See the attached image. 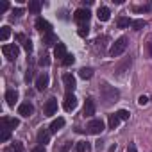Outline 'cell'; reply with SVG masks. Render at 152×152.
I'll return each mask as SVG.
<instances>
[{"label": "cell", "mask_w": 152, "mask_h": 152, "mask_svg": "<svg viewBox=\"0 0 152 152\" xmlns=\"http://www.w3.org/2000/svg\"><path fill=\"white\" fill-rule=\"evenodd\" d=\"M95 100L93 99H86V102H84V109H83V115H84V118H91L93 115H95Z\"/></svg>", "instance_id": "ba28073f"}, {"label": "cell", "mask_w": 152, "mask_h": 152, "mask_svg": "<svg viewBox=\"0 0 152 152\" xmlns=\"http://www.w3.org/2000/svg\"><path fill=\"white\" fill-rule=\"evenodd\" d=\"M43 43H45L47 47H50V45L59 43V41H57V38H56V34H54V32H48V34H45V36H43Z\"/></svg>", "instance_id": "ffe728a7"}, {"label": "cell", "mask_w": 152, "mask_h": 152, "mask_svg": "<svg viewBox=\"0 0 152 152\" xmlns=\"http://www.w3.org/2000/svg\"><path fill=\"white\" fill-rule=\"evenodd\" d=\"M138 104H140V106H147V104H148V97H145V95H141V97L138 99Z\"/></svg>", "instance_id": "e575fe53"}, {"label": "cell", "mask_w": 152, "mask_h": 152, "mask_svg": "<svg viewBox=\"0 0 152 152\" xmlns=\"http://www.w3.org/2000/svg\"><path fill=\"white\" fill-rule=\"evenodd\" d=\"M64 127V118H56L52 124H50V132H57L59 129Z\"/></svg>", "instance_id": "ac0fdd59"}, {"label": "cell", "mask_w": 152, "mask_h": 152, "mask_svg": "<svg viewBox=\"0 0 152 152\" xmlns=\"http://www.w3.org/2000/svg\"><path fill=\"white\" fill-rule=\"evenodd\" d=\"M48 138H50V132H48V131L41 129V131L38 132V143H39V145H45V143H48Z\"/></svg>", "instance_id": "d6986e66"}, {"label": "cell", "mask_w": 152, "mask_h": 152, "mask_svg": "<svg viewBox=\"0 0 152 152\" xmlns=\"http://www.w3.org/2000/svg\"><path fill=\"white\" fill-rule=\"evenodd\" d=\"M32 113H34V107H32V104H29V102H25V104H22V106L18 107V115H22V116H25V118H29Z\"/></svg>", "instance_id": "7c38bea8"}, {"label": "cell", "mask_w": 152, "mask_h": 152, "mask_svg": "<svg viewBox=\"0 0 152 152\" xmlns=\"http://www.w3.org/2000/svg\"><path fill=\"white\" fill-rule=\"evenodd\" d=\"M39 11H41V2L34 0V2H31V4H29V13H34V15H38Z\"/></svg>", "instance_id": "cb8c5ba5"}, {"label": "cell", "mask_w": 152, "mask_h": 152, "mask_svg": "<svg viewBox=\"0 0 152 152\" xmlns=\"http://www.w3.org/2000/svg\"><path fill=\"white\" fill-rule=\"evenodd\" d=\"M129 64H131V57H129V59H125V63H122V64L116 68V73H118V75H122V73H124V70H125Z\"/></svg>", "instance_id": "4dcf8cb0"}, {"label": "cell", "mask_w": 152, "mask_h": 152, "mask_svg": "<svg viewBox=\"0 0 152 152\" xmlns=\"http://www.w3.org/2000/svg\"><path fill=\"white\" fill-rule=\"evenodd\" d=\"M70 147H72V143H70V141H64V143H63V147H61L59 150L56 148V152H68V150H70Z\"/></svg>", "instance_id": "836d02e7"}, {"label": "cell", "mask_w": 152, "mask_h": 152, "mask_svg": "<svg viewBox=\"0 0 152 152\" xmlns=\"http://www.w3.org/2000/svg\"><path fill=\"white\" fill-rule=\"evenodd\" d=\"M47 86H48V75L47 73H41L39 77L36 79V90L38 91H43V90H47Z\"/></svg>", "instance_id": "30bf717a"}, {"label": "cell", "mask_w": 152, "mask_h": 152, "mask_svg": "<svg viewBox=\"0 0 152 152\" xmlns=\"http://www.w3.org/2000/svg\"><path fill=\"white\" fill-rule=\"evenodd\" d=\"M32 152H45V147H43V145H39V147H36Z\"/></svg>", "instance_id": "60d3db41"}, {"label": "cell", "mask_w": 152, "mask_h": 152, "mask_svg": "<svg viewBox=\"0 0 152 152\" xmlns=\"http://www.w3.org/2000/svg\"><path fill=\"white\" fill-rule=\"evenodd\" d=\"M127 45H129V39H127L125 36L118 38V39H116V41L111 45V48H109V54H111V57H118V56H122V54L125 52Z\"/></svg>", "instance_id": "7a4b0ae2"}, {"label": "cell", "mask_w": 152, "mask_h": 152, "mask_svg": "<svg viewBox=\"0 0 152 152\" xmlns=\"http://www.w3.org/2000/svg\"><path fill=\"white\" fill-rule=\"evenodd\" d=\"M118 124H120V116L115 113V115H109V122H107V125H109V129H116L118 127Z\"/></svg>", "instance_id": "7402d4cb"}, {"label": "cell", "mask_w": 152, "mask_h": 152, "mask_svg": "<svg viewBox=\"0 0 152 152\" xmlns=\"http://www.w3.org/2000/svg\"><path fill=\"white\" fill-rule=\"evenodd\" d=\"M90 16H91L90 9H84V7L77 9V11H75V15H73L75 22H77L79 25H86V23H88V20H90Z\"/></svg>", "instance_id": "3957f363"}, {"label": "cell", "mask_w": 152, "mask_h": 152, "mask_svg": "<svg viewBox=\"0 0 152 152\" xmlns=\"http://www.w3.org/2000/svg\"><path fill=\"white\" fill-rule=\"evenodd\" d=\"M63 107L64 111H73L75 107H77V99H75L73 93H66L64 99H63Z\"/></svg>", "instance_id": "8992f818"}, {"label": "cell", "mask_w": 152, "mask_h": 152, "mask_svg": "<svg viewBox=\"0 0 152 152\" xmlns=\"http://www.w3.org/2000/svg\"><path fill=\"white\" fill-rule=\"evenodd\" d=\"M125 152H138V148H136V145L134 143H129V147H127V150Z\"/></svg>", "instance_id": "74e56055"}, {"label": "cell", "mask_w": 152, "mask_h": 152, "mask_svg": "<svg viewBox=\"0 0 152 152\" xmlns=\"http://www.w3.org/2000/svg\"><path fill=\"white\" fill-rule=\"evenodd\" d=\"M88 132L90 134H100L102 131H104V122L100 120V118H95V120H91L90 124H88Z\"/></svg>", "instance_id": "5b68a950"}, {"label": "cell", "mask_w": 152, "mask_h": 152, "mask_svg": "<svg viewBox=\"0 0 152 152\" xmlns=\"http://www.w3.org/2000/svg\"><path fill=\"white\" fill-rule=\"evenodd\" d=\"M9 9V4L7 2H2V4H0V13H4V11H7Z\"/></svg>", "instance_id": "f35d334b"}, {"label": "cell", "mask_w": 152, "mask_h": 152, "mask_svg": "<svg viewBox=\"0 0 152 152\" xmlns=\"http://www.w3.org/2000/svg\"><path fill=\"white\" fill-rule=\"evenodd\" d=\"M73 63H75L73 54H66V57L63 59V64H64V66H70V64H73Z\"/></svg>", "instance_id": "f546056e"}, {"label": "cell", "mask_w": 152, "mask_h": 152, "mask_svg": "<svg viewBox=\"0 0 152 152\" xmlns=\"http://www.w3.org/2000/svg\"><path fill=\"white\" fill-rule=\"evenodd\" d=\"M145 11H152V2H148L145 6H140V7H134V13H145Z\"/></svg>", "instance_id": "83f0119b"}, {"label": "cell", "mask_w": 152, "mask_h": 152, "mask_svg": "<svg viewBox=\"0 0 152 152\" xmlns=\"http://www.w3.org/2000/svg\"><path fill=\"white\" fill-rule=\"evenodd\" d=\"M18 47L16 45H2V54L9 59V61H15L18 57Z\"/></svg>", "instance_id": "277c9868"}, {"label": "cell", "mask_w": 152, "mask_h": 152, "mask_svg": "<svg viewBox=\"0 0 152 152\" xmlns=\"http://www.w3.org/2000/svg\"><path fill=\"white\" fill-rule=\"evenodd\" d=\"M63 84H64L66 91L72 93V91L75 90V77H73L72 73H64V75H63Z\"/></svg>", "instance_id": "9c48e42d"}, {"label": "cell", "mask_w": 152, "mask_h": 152, "mask_svg": "<svg viewBox=\"0 0 152 152\" xmlns=\"http://www.w3.org/2000/svg\"><path fill=\"white\" fill-rule=\"evenodd\" d=\"M66 54H68V52H66L64 43H57V45H56V48H54V56H56L57 59H61V61H63V59L66 57Z\"/></svg>", "instance_id": "4fadbf2b"}, {"label": "cell", "mask_w": 152, "mask_h": 152, "mask_svg": "<svg viewBox=\"0 0 152 152\" xmlns=\"http://www.w3.org/2000/svg\"><path fill=\"white\" fill-rule=\"evenodd\" d=\"M79 75H81L84 81H86V79H91V77H93V70H91V68H81V70H79Z\"/></svg>", "instance_id": "d4e9b609"}, {"label": "cell", "mask_w": 152, "mask_h": 152, "mask_svg": "<svg viewBox=\"0 0 152 152\" xmlns=\"http://www.w3.org/2000/svg\"><path fill=\"white\" fill-rule=\"evenodd\" d=\"M9 36H11V27L9 25H4L2 27V32H0V41H7Z\"/></svg>", "instance_id": "484cf974"}, {"label": "cell", "mask_w": 152, "mask_h": 152, "mask_svg": "<svg viewBox=\"0 0 152 152\" xmlns=\"http://www.w3.org/2000/svg\"><path fill=\"white\" fill-rule=\"evenodd\" d=\"M2 124H6L9 129H16L20 125V120L18 118H7V116H2Z\"/></svg>", "instance_id": "e0dca14e"}, {"label": "cell", "mask_w": 152, "mask_h": 152, "mask_svg": "<svg viewBox=\"0 0 152 152\" xmlns=\"http://www.w3.org/2000/svg\"><path fill=\"white\" fill-rule=\"evenodd\" d=\"M88 32H90V27H88V23L86 25H79V36H88Z\"/></svg>", "instance_id": "d6a6232c"}, {"label": "cell", "mask_w": 152, "mask_h": 152, "mask_svg": "<svg viewBox=\"0 0 152 152\" xmlns=\"http://www.w3.org/2000/svg\"><path fill=\"white\" fill-rule=\"evenodd\" d=\"M102 147H104V143H102V141H99V143H97V150H100Z\"/></svg>", "instance_id": "7bdbcfd3"}, {"label": "cell", "mask_w": 152, "mask_h": 152, "mask_svg": "<svg viewBox=\"0 0 152 152\" xmlns=\"http://www.w3.org/2000/svg\"><path fill=\"white\" fill-rule=\"evenodd\" d=\"M116 25H118V29H125V27L132 25V20H131V18H127V16H120V18H118V22H116Z\"/></svg>", "instance_id": "44dd1931"}, {"label": "cell", "mask_w": 152, "mask_h": 152, "mask_svg": "<svg viewBox=\"0 0 152 152\" xmlns=\"http://www.w3.org/2000/svg\"><path fill=\"white\" fill-rule=\"evenodd\" d=\"M9 138H11V129H9L6 124H2V129H0V141L6 143Z\"/></svg>", "instance_id": "2e32d148"}, {"label": "cell", "mask_w": 152, "mask_h": 152, "mask_svg": "<svg viewBox=\"0 0 152 152\" xmlns=\"http://www.w3.org/2000/svg\"><path fill=\"white\" fill-rule=\"evenodd\" d=\"M147 47H148V54H150V56H152V39H150V41H148V45H147Z\"/></svg>", "instance_id": "b9f144b4"}, {"label": "cell", "mask_w": 152, "mask_h": 152, "mask_svg": "<svg viewBox=\"0 0 152 152\" xmlns=\"http://www.w3.org/2000/svg\"><path fill=\"white\" fill-rule=\"evenodd\" d=\"M16 100H18V91L16 90H9L7 93H6V102H7V106H15L16 104Z\"/></svg>", "instance_id": "5bb4252c"}, {"label": "cell", "mask_w": 152, "mask_h": 152, "mask_svg": "<svg viewBox=\"0 0 152 152\" xmlns=\"http://www.w3.org/2000/svg\"><path fill=\"white\" fill-rule=\"evenodd\" d=\"M145 27V20H132V29L134 31H141Z\"/></svg>", "instance_id": "f1b7e54d"}, {"label": "cell", "mask_w": 152, "mask_h": 152, "mask_svg": "<svg viewBox=\"0 0 152 152\" xmlns=\"http://www.w3.org/2000/svg\"><path fill=\"white\" fill-rule=\"evenodd\" d=\"M50 63V59H48V56H41V59H39V64L41 66H47Z\"/></svg>", "instance_id": "8d00e7d4"}, {"label": "cell", "mask_w": 152, "mask_h": 152, "mask_svg": "<svg viewBox=\"0 0 152 152\" xmlns=\"http://www.w3.org/2000/svg\"><path fill=\"white\" fill-rule=\"evenodd\" d=\"M22 13H23L22 9H15V11H13V15H15L16 18H18V16H22Z\"/></svg>", "instance_id": "ab89813d"}, {"label": "cell", "mask_w": 152, "mask_h": 152, "mask_svg": "<svg viewBox=\"0 0 152 152\" xmlns=\"http://www.w3.org/2000/svg\"><path fill=\"white\" fill-rule=\"evenodd\" d=\"M43 111H45V115L47 116H52V115H56V111H57V99H48L47 102H45V106H43Z\"/></svg>", "instance_id": "52a82bcc"}, {"label": "cell", "mask_w": 152, "mask_h": 152, "mask_svg": "<svg viewBox=\"0 0 152 152\" xmlns=\"http://www.w3.org/2000/svg\"><path fill=\"white\" fill-rule=\"evenodd\" d=\"M97 18H99L100 22H107V20L111 18V11H109L107 7H99V11H97Z\"/></svg>", "instance_id": "9a60e30c"}, {"label": "cell", "mask_w": 152, "mask_h": 152, "mask_svg": "<svg viewBox=\"0 0 152 152\" xmlns=\"http://www.w3.org/2000/svg\"><path fill=\"white\" fill-rule=\"evenodd\" d=\"M36 27H38V31H41V32H45V34L52 32V25H50L47 20H43V18H38V20H36Z\"/></svg>", "instance_id": "8fae6325"}, {"label": "cell", "mask_w": 152, "mask_h": 152, "mask_svg": "<svg viewBox=\"0 0 152 152\" xmlns=\"http://www.w3.org/2000/svg\"><path fill=\"white\" fill-rule=\"evenodd\" d=\"M116 115L120 116V120H129V116H131V113L127 109H120V111H116Z\"/></svg>", "instance_id": "1f68e13d"}, {"label": "cell", "mask_w": 152, "mask_h": 152, "mask_svg": "<svg viewBox=\"0 0 152 152\" xmlns=\"http://www.w3.org/2000/svg\"><path fill=\"white\" fill-rule=\"evenodd\" d=\"M118 97H120V91L113 86H109L107 83H104L100 86V99L104 100L106 106H111L113 102H118Z\"/></svg>", "instance_id": "6da1fadb"}, {"label": "cell", "mask_w": 152, "mask_h": 152, "mask_svg": "<svg viewBox=\"0 0 152 152\" xmlns=\"http://www.w3.org/2000/svg\"><path fill=\"white\" fill-rule=\"evenodd\" d=\"M75 150L77 152H88L90 150V143L88 141H77L75 143Z\"/></svg>", "instance_id": "603a6c76"}, {"label": "cell", "mask_w": 152, "mask_h": 152, "mask_svg": "<svg viewBox=\"0 0 152 152\" xmlns=\"http://www.w3.org/2000/svg\"><path fill=\"white\" fill-rule=\"evenodd\" d=\"M7 152H23V145L18 143V141H15V143L7 148Z\"/></svg>", "instance_id": "4316f807"}, {"label": "cell", "mask_w": 152, "mask_h": 152, "mask_svg": "<svg viewBox=\"0 0 152 152\" xmlns=\"http://www.w3.org/2000/svg\"><path fill=\"white\" fill-rule=\"evenodd\" d=\"M23 47H25L27 52H31V50H32V41H31V39H25V41H23Z\"/></svg>", "instance_id": "d590c367"}]
</instances>
